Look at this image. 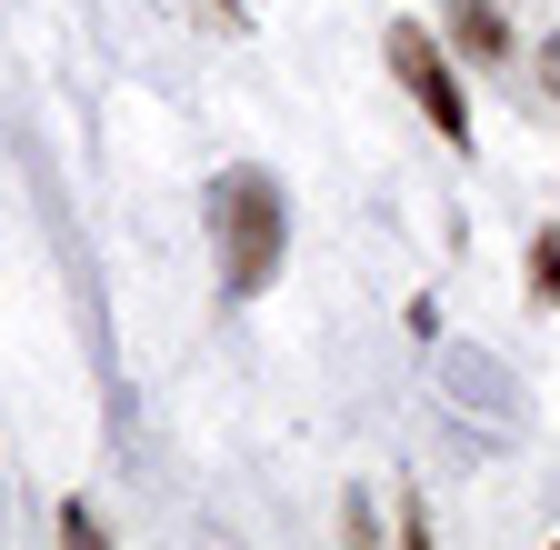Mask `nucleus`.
Masks as SVG:
<instances>
[{
	"mask_svg": "<svg viewBox=\"0 0 560 550\" xmlns=\"http://www.w3.org/2000/svg\"><path fill=\"white\" fill-rule=\"evenodd\" d=\"M210 231H221V291L231 301H260L280 281V250H291V200H280L270 171H221L210 180Z\"/></svg>",
	"mask_w": 560,
	"mask_h": 550,
	"instance_id": "f257e3e1",
	"label": "nucleus"
},
{
	"mask_svg": "<svg viewBox=\"0 0 560 550\" xmlns=\"http://www.w3.org/2000/svg\"><path fill=\"white\" fill-rule=\"evenodd\" d=\"M390 71H400V91H410L420 110L441 120V141L460 151V141H470V101H460V71H451V50H441L431 31H420V21H400V31H390Z\"/></svg>",
	"mask_w": 560,
	"mask_h": 550,
	"instance_id": "f03ea898",
	"label": "nucleus"
},
{
	"mask_svg": "<svg viewBox=\"0 0 560 550\" xmlns=\"http://www.w3.org/2000/svg\"><path fill=\"white\" fill-rule=\"evenodd\" d=\"M540 301H560V241H540Z\"/></svg>",
	"mask_w": 560,
	"mask_h": 550,
	"instance_id": "7ed1b4c3",
	"label": "nucleus"
}]
</instances>
